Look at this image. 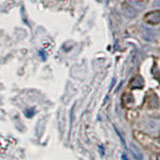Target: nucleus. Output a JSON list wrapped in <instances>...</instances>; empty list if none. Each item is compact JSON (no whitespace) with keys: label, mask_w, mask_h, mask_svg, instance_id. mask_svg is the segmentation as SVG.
<instances>
[{"label":"nucleus","mask_w":160,"mask_h":160,"mask_svg":"<svg viewBox=\"0 0 160 160\" xmlns=\"http://www.w3.org/2000/svg\"><path fill=\"white\" fill-rule=\"evenodd\" d=\"M152 7H154V8H160V0H154L153 1V3H152Z\"/></svg>","instance_id":"8"},{"label":"nucleus","mask_w":160,"mask_h":160,"mask_svg":"<svg viewBox=\"0 0 160 160\" xmlns=\"http://www.w3.org/2000/svg\"><path fill=\"white\" fill-rule=\"evenodd\" d=\"M145 20L147 23L152 24V25H156L160 23V11H152L145 15Z\"/></svg>","instance_id":"2"},{"label":"nucleus","mask_w":160,"mask_h":160,"mask_svg":"<svg viewBox=\"0 0 160 160\" xmlns=\"http://www.w3.org/2000/svg\"><path fill=\"white\" fill-rule=\"evenodd\" d=\"M141 35H142L143 39L146 40V41H154L155 40V32L153 29H151L150 27H147V26H144L142 25L141 26Z\"/></svg>","instance_id":"1"},{"label":"nucleus","mask_w":160,"mask_h":160,"mask_svg":"<svg viewBox=\"0 0 160 160\" xmlns=\"http://www.w3.org/2000/svg\"><path fill=\"white\" fill-rule=\"evenodd\" d=\"M122 12L126 17L128 18H135L137 16V10L134 9L129 4H123L122 5Z\"/></svg>","instance_id":"3"},{"label":"nucleus","mask_w":160,"mask_h":160,"mask_svg":"<svg viewBox=\"0 0 160 160\" xmlns=\"http://www.w3.org/2000/svg\"><path fill=\"white\" fill-rule=\"evenodd\" d=\"M128 4L131 5L134 9H136L137 11L143 10V9L145 8L144 4H142L141 2H139V1H137V0H128Z\"/></svg>","instance_id":"7"},{"label":"nucleus","mask_w":160,"mask_h":160,"mask_svg":"<svg viewBox=\"0 0 160 160\" xmlns=\"http://www.w3.org/2000/svg\"><path fill=\"white\" fill-rule=\"evenodd\" d=\"M130 150H131V153H132V155H133V157L136 160H142V158H143L142 153H141L140 149H139V148L137 147L134 143H132L131 145H130Z\"/></svg>","instance_id":"6"},{"label":"nucleus","mask_w":160,"mask_h":160,"mask_svg":"<svg viewBox=\"0 0 160 160\" xmlns=\"http://www.w3.org/2000/svg\"><path fill=\"white\" fill-rule=\"evenodd\" d=\"M157 160H160V154L157 155Z\"/></svg>","instance_id":"9"},{"label":"nucleus","mask_w":160,"mask_h":160,"mask_svg":"<svg viewBox=\"0 0 160 160\" xmlns=\"http://www.w3.org/2000/svg\"><path fill=\"white\" fill-rule=\"evenodd\" d=\"M131 88H142L144 86V80L141 76H135L130 82Z\"/></svg>","instance_id":"5"},{"label":"nucleus","mask_w":160,"mask_h":160,"mask_svg":"<svg viewBox=\"0 0 160 160\" xmlns=\"http://www.w3.org/2000/svg\"><path fill=\"white\" fill-rule=\"evenodd\" d=\"M148 130L151 131H156V130H160V119H151L147 122L146 124Z\"/></svg>","instance_id":"4"}]
</instances>
